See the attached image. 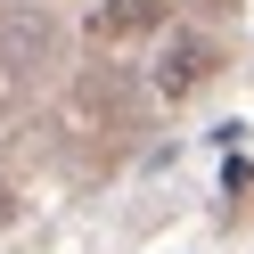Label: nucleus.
I'll return each instance as SVG.
<instances>
[{"instance_id":"f257e3e1","label":"nucleus","mask_w":254,"mask_h":254,"mask_svg":"<svg viewBox=\"0 0 254 254\" xmlns=\"http://www.w3.org/2000/svg\"><path fill=\"white\" fill-rule=\"evenodd\" d=\"M148 82H156V99H189V90H205V82H213V41H197V33H181V41H164V58H156V74H148Z\"/></svg>"},{"instance_id":"7ed1b4c3","label":"nucleus","mask_w":254,"mask_h":254,"mask_svg":"<svg viewBox=\"0 0 254 254\" xmlns=\"http://www.w3.org/2000/svg\"><path fill=\"white\" fill-rule=\"evenodd\" d=\"M0 221H17V189H0Z\"/></svg>"},{"instance_id":"f03ea898","label":"nucleus","mask_w":254,"mask_h":254,"mask_svg":"<svg viewBox=\"0 0 254 254\" xmlns=\"http://www.w3.org/2000/svg\"><path fill=\"white\" fill-rule=\"evenodd\" d=\"M172 0H107V8H90V41H139L164 25Z\"/></svg>"}]
</instances>
